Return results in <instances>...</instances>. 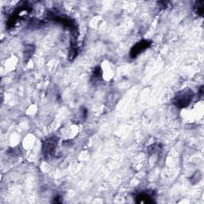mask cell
<instances>
[{
    "instance_id": "cell-7",
    "label": "cell",
    "mask_w": 204,
    "mask_h": 204,
    "mask_svg": "<svg viewBox=\"0 0 204 204\" xmlns=\"http://www.w3.org/2000/svg\"><path fill=\"white\" fill-rule=\"evenodd\" d=\"M101 76H102V71L101 69H100V66L96 67L95 69H94V71H93V79H95L96 81H97L101 78Z\"/></svg>"
},
{
    "instance_id": "cell-3",
    "label": "cell",
    "mask_w": 204,
    "mask_h": 204,
    "mask_svg": "<svg viewBox=\"0 0 204 204\" xmlns=\"http://www.w3.org/2000/svg\"><path fill=\"white\" fill-rule=\"evenodd\" d=\"M151 45V42L148 40H142L137 42L136 44L133 46L132 48L130 50V57L132 58H136L140 53H142L143 51L150 47Z\"/></svg>"
},
{
    "instance_id": "cell-2",
    "label": "cell",
    "mask_w": 204,
    "mask_h": 204,
    "mask_svg": "<svg viewBox=\"0 0 204 204\" xmlns=\"http://www.w3.org/2000/svg\"><path fill=\"white\" fill-rule=\"evenodd\" d=\"M58 146V139L56 137H49L45 140L42 144V153L46 159L52 158L55 154Z\"/></svg>"
},
{
    "instance_id": "cell-4",
    "label": "cell",
    "mask_w": 204,
    "mask_h": 204,
    "mask_svg": "<svg viewBox=\"0 0 204 204\" xmlns=\"http://www.w3.org/2000/svg\"><path fill=\"white\" fill-rule=\"evenodd\" d=\"M153 192L143 191L135 197V202L137 203H152L154 202Z\"/></svg>"
},
{
    "instance_id": "cell-10",
    "label": "cell",
    "mask_w": 204,
    "mask_h": 204,
    "mask_svg": "<svg viewBox=\"0 0 204 204\" xmlns=\"http://www.w3.org/2000/svg\"><path fill=\"white\" fill-rule=\"evenodd\" d=\"M61 199H62V198H61L60 196H56V197L54 198V201H53V202H62Z\"/></svg>"
},
{
    "instance_id": "cell-5",
    "label": "cell",
    "mask_w": 204,
    "mask_h": 204,
    "mask_svg": "<svg viewBox=\"0 0 204 204\" xmlns=\"http://www.w3.org/2000/svg\"><path fill=\"white\" fill-rule=\"evenodd\" d=\"M195 11L199 15L202 16L204 12V1H197L195 3Z\"/></svg>"
},
{
    "instance_id": "cell-1",
    "label": "cell",
    "mask_w": 204,
    "mask_h": 204,
    "mask_svg": "<svg viewBox=\"0 0 204 204\" xmlns=\"http://www.w3.org/2000/svg\"><path fill=\"white\" fill-rule=\"evenodd\" d=\"M193 97L194 93L191 90L184 89L175 95L173 99V104L180 109H183L190 104Z\"/></svg>"
},
{
    "instance_id": "cell-9",
    "label": "cell",
    "mask_w": 204,
    "mask_h": 204,
    "mask_svg": "<svg viewBox=\"0 0 204 204\" xmlns=\"http://www.w3.org/2000/svg\"><path fill=\"white\" fill-rule=\"evenodd\" d=\"M160 148H161V147H160V144H153V145H151V146H150V148H148V151L151 153V154H154V153L156 152Z\"/></svg>"
},
{
    "instance_id": "cell-6",
    "label": "cell",
    "mask_w": 204,
    "mask_h": 204,
    "mask_svg": "<svg viewBox=\"0 0 204 204\" xmlns=\"http://www.w3.org/2000/svg\"><path fill=\"white\" fill-rule=\"evenodd\" d=\"M34 51V46L32 45H28L25 47V58H30Z\"/></svg>"
},
{
    "instance_id": "cell-8",
    "label": "cell",
    "mask_w": 204,
    "mask_h": 204,
    "mask_svg": "<svg viewBox=\"0 0 204 204\" xmlns=\"http://www.w3.org/2000/svg\"><path fill=\"white\" fill-rule=\"evenodd\" d=\"M44 22H42V20H39V19H32V20L30 22L29 26L32 27H40L41 26H43Z\"/></svg>"
}]
</instances>
